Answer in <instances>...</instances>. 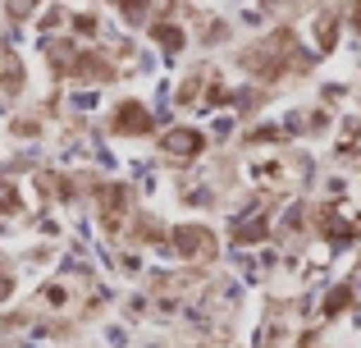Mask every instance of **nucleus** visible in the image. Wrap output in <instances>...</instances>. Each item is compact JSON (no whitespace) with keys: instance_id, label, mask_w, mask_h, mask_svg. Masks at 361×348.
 <instances>
[{"instance_id":"nucleus-1","label":"nucleus","mask_w":361,"mask_h":348,"mask_svg":"<svg viewBox=\"0 0 361 348\" xmlns=\"http://www.w3.org/2000/svg\"><path fill=\"white\" fill-rule=\"evenodd\" d=\"M147 124H151V115L137 106V101H128V106L115 110V128H119V133H142Z\"/></svg>"},{"instance_id":"nucleus-2","label":"nucleus","mask_w":361,"mask_h":348,"mask_svg":"<svg viewBox=\"0 0 361 348\" xmlns=\"http://www.w3.org/2000/svg\"><path fill=\"white\" fill-rule=\"evenodd\" d=\"M202 147H206L202 133H192V128H178V133L165 138V152H174V156H197Z\"/></svg>"},{"instance_id":"nucleus-3","label":"nucleus","mask_w":361,"mask_h":348,"mask_svg":"<svg viewBox=\"0 0 361 348\" xmlns=\"http://www.w3.org/2000/svg\"><path fill=\"white\" fill-rule=\"evenodd\" d=\"M178 252H183V257H202V252H211V234H206V229H178Z\"/></svg>"},{"instance_id":"nucleus-4","label":"nucleus","mask_w":361,"mask_h":348,"mask_svg":"<svg viewBox=\"0 0 361 348\" xmlns=\"http://www.w3.org/2000/svg\"><path fill=\"white\" fill-rule=\"evenodd\" d=\"M151 37H156L165 51H178V46H183V32H178V28H169V23H156V28H151Z\"/></svg>"},{"instance_id":"nucleus-5","label":"nucleus","mask_w":361,"mask_h":348,"mask_svg":"<svg viewBox=\"0 0 361 348\" xmlns=\"http://www.w3.org/2000/svg\"><path fill=\"white\" fill-rule=\"evenodd\" d=\"M233 234H238V239H243V243H252V239H261V234H265V215H252V220H243V224H238V229H233Z\"/></svg>"},{"instance_id":"nucleus-6","label":"nucleus","mask_w":361,"mask_h":348,"mask_svg":"<svg viewBox=\"0 0 361 348\" xmlns=\"http://www.w3.org/2000/svg\"><path fill=\"white\" fill-rule=\"evenodd\" d=\"M348 298H353V294H348V289H334V294L325 298V312H329V316H338V312H343V307H348Z\"/></svg>"}]
</instances>
